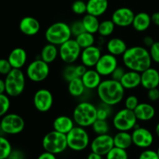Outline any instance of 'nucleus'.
<instances>
[{
	"instance_id": "7ed1b4c3",
	"label": "nucleus",
	"mask_w": 159,
	"mask_h": 159,
	"mask_svg": "<svg viewBox=\"0 0 159 159\" xmlns=\"http://www.w3.org/2000/svg\"><path fill=\"white\" fill-rule=\"evenodd\" d=\"M72 118L75 125L84 128L92 127L97 120L96 106L88 101L80 102L74 108Z\"/></svg>"
},
{
	"instance_id": "f704fd0d",
	"label": "nucleus",
	"mask_w": 159,
	"mask_h": 159,
	"mask_svg": "<svg viewBox=\"0 0 159 159\" xmlns=\"http://www.w3.org/2000/svg\"><path fill=\"white\" fill-rule=\"evenodd\" d=\"M112 107L111 106L107 105L100 102V103L96 106L97 109V119L99 120H107L112 115Z\"/></svg>"
},
{
	"instance_id": "c9c22d12",
	"label": "nucleus",
	"mask_w": 159,
	"mask_h": 159,
	"mask_svg": "<svg viewBox=\"0 0 159 159\" xmlns=\"http://www.w3.org/2000/svg\"><path fill=\"white\" fill-rule=\"evenodd\" d=\"M12 151V145L9 140L0 136V159L8 158Z\"/></svg>"
},
{
	"instance_id": "f257e3e1",
	"label": "nucleus",
	"mask_w": 159,
	"mask_h": 159,
	"mask_svg": "<svg viewBox=\"0 0 159 159\" xmlns=\"http://www.w3.org/2000/svg\"><path fill=\"white\" fill-rule=\"evenodd\" d=\"M122 62L127 70L141 73L152 67V60L148 49L143 46L128 48L122 55Z\"/></svg>"
},
{
	"instance_id": "a19ab883",
	"label": "nucleus",
	"mask_w": 159,
	"mask_h": 159,
	"mask_svg": "<svg viewBox=\"0 0 159 159\" xmlns=\"http://www.w3.org/2000/svg\"><path fill=\"white\" fill-rule=\"evenodd\" d=\"M70 28H71V34L74 37H76L79 36V34H82L85 31V28H84L83 23H82V20H76L74 21L71 25H70Z\"/></svg>"
},
{
	"instance_id": "79ce46f5",
	"label": "nucleus",
	"mask_w": 159,
	"mask_h": 159,
	"mask_svg": "<svg viewBox=\"0 0 159 159\" xmlns=\"http://www.w3.org/2000/svg\"><path fill=\"white\" fill-rule=\"evenodd\" d=\"M139 104V100H138V96L134 95H130L124 99V107L128 110H134V109L138 107Z\"/></svg>"
},
{
	"instance_id": "39448f33",
	"label": "nucleus",
	"mask_w": 159,
	"mask_h": 159,
	"mask_svg": "<svg viewBox=\"0 0 159 159\" xmlns=\"http://www.w3.org/2000/svg\"><path fill=\"white\" fill-rule=\"evenodd\" d=\"M42 147L45 152L54 155L63 153L68 148L66 134L54 130L48 132L42 139Z\"/></svg>"
},
{
	"instance_id": "6ab92c4d",
	"label": "nucleus",
	"mask_w": 159,
	"mask_h": 159,
	"mask_svg": "<svg viewBox=\"0 0 159 159\" xmlns=\"http://www.w3.org/2000/svg\"><path fill=\"white\" fill-rule=\"evenodd\" d=\"M19 29L24 35L32 37L40 32V23L35 17L25 16L20 20Z\"/></svg>"
},
{
	"instance_id": "37998d69",
	"label": "nucleus",
	"mask_w": 159,
	"mask_h": 159,
	"mask_svg": "<svg viewBox=\"0 0 159 159\" xmlns=\"http://www.w3.org/2000/svg\"><path fill=\"white\" fill-rule=\"evenodd\" d=\"M152 61L159 64V41H155L152 47L148 48Z\"/></svg>"
},
{
	"instance_id": "864d4df0",
	"label": "nucleus",
	"mask_w": 159,
	"mask_h": 159,
	"mask_svg": "<svg viewBox=\"0 0 159 159\" xmlns=\"http://www.w3.org/2000/svg\"><path fill=\"white\" fill-rule=\"evenodd\" d=\"M151 18H152V23L155 26H159V12H154L151 16Z\"/></svg>"
},
{
	"instance_id": "603ef678",
	"label": "nucleus",
	"mask_w": 159,
	"mask_h": 159,
	"mask_svg": "<svg viewBox=\"0 0 159 159\" xmlns=\"http://www.w3.org/2000/svg\"><path fill=\"white\" fill-rule=\"evenodd\" d=\"M154 43H155V40L151 36H145L143 38V43L145 46V48H150Z\"/></svg>"
},
{
	"instance_id": "aec40b11",
	"label": "nucleus",
	"mask_w": 159,
	"mask_h": 159,
	"mask_svg": "<svg viewBox=\"0 0 159 159\" xmlns=\"http://www.w3.org/2000/svg\"><path fill=\"white\" fill-rule=\"evenodd\" d=\"M7 59L12 68L22 69L27 61V53L24 48H16L11 51Z\"/></svg>"
},
{
	"instance_id": "c756f323",
	"label": "nucleus",
	"mask_w": 159,
	"mask_h": 159,
	"mask_svg": "<svg viewBox=\"0 0 159 159\" xmlns=\"http://www.w3.org/2000/svg\"><path fill=\"white\" fill-rule=\"evenodd\" d=\"M86 88L82 82V79L80 77H76L72 80L68 82V93L72 97L79 98L83 96Z\"/></svg>"
},
{
	"instance_id": "6e6d98bb",
	"label": "nucleus",
	"mask_w": 159,
	"mask_h": 159,
	"mask_svg": "<svg viewBox=\"0 0 159 159\" xmlns=\"http://www.w3.org/2000/svg\"><path fill=\"white\" fill-rule=\"evenodd\" d=\"M6 93V83L5 80L0 79V94Z\"/></svg>"
},
{
	"instance_id": "052dcab7",
	"label": "nucleus",
	"mask_w": 159,
	"mask_h": 159,
	"mask_svg": "<svg viewBox=\"0 0 159 159\" xmlns=\"http://www.w3.org/2000/svg\"><path fill=\"white\" fill-rule=\"evenodd\" d=\"M4 159H8V158H4Z\"/></svg>"
},
{
	"instance_id": "f3484780",
	"label": "nucleus",
	"mask_w": 159,
	"mask_h": 159,
	"mask_svg": "<svg viewBox=\"0 0 159 159\" xmlns=\"http://www.w3.org/2000/svg\"><path fill=\"white\" fill-rule=\"evenodd\" d=\"M102 54L100 48L96 45H93L82 50L79 59L81 63L83 64L87 68H95Z\"/></svg>"
},
{
	"instance_id": "ddd939ff",
	"label": "nucleus",
	"mask_w": 159,
	"mask_h": 159,
	"mask_svg": "<svg viewBox=\"0 0 159 159\" xmlns=\"http://www.w3.org/2000/svg\"><path fill=\"white\" fill-rule=\"evenodd\" d=\"M133 144L139 148L147 149L153 144L154 138L153 134L150 130L146 127H140L137 125L131 133Z\"/></svg>"
},
{
	"instance_id": "13d9d810",
	"label": "nucleus",
	"mask_w": 159,
	"mask_h": 159,
	"mask_svg": "<svg viewBox=\"0 0 159 159\" xmlns=\"http://www.w3.org/2000/svg\"><path fill=\"white\" fill-rule=\"evenodd\" d=\"M157 152H158V156H159V146H158V150H157Z\"/></svg>"
},
{
	"instance_id": "c85d7f7f",
	"label": "nucleus",
	"mask_w": 159,
	"mask_h": 159,
	"mask_svg": "<svg viewBox=\"0 0 159 159\" xmlns=\"http://www.w3.org/2000/svg\"><path fill=\"white\" fill-rule=\"evenodd\" d=\"M113 137L114 147L127 150L133 145L132 135L130 131H117Z\"/></svg>"
},
{
	"instance_id": "4be33fe9",
	"label": "nucleus",
	"mask_w": 159,
	"mask_h": 159,
	"mask_svg": "<svg viewBox=\"0 0 159 159\" xmlns=\"http://www.w3.org/2000/svg\"><path fill=\"white\" fill-rule=\"evenodd\" d=\"M136 117L138 121H142V122H147L150 121L155 117V109L152 104H149L148 102H139L138 107L134 110Z\"/></svg>"
},
{
	"instance_id": "de8ad7c7",
	"label": "nucleus",
	"mask_w": 159,
	"mask_h": 159,
	"mask_svg": "<svg viewBox=\"0 0 159 159\" xmlns=\"http://www.w3.org/2000/svg\"><path fill=\"white\" fill-rule=\"evenodd\" d=\"M148 98L152 102H156L159 99V89L158 88L151 89L148 90Z\"/></svg>"
},
{
	"instance_id": "ea45409f",
	"label": "nucleus",
	"mask_w": 159,
	"mask_h": 159,
	"mask_svg": "<svg viewBox=\"0 0 159 159\" xmlns=\"http://www.w3.org/2000/svg\"><path fill=\"white\" fill-rule=\"evenodd\" d=\"M71 10L76 15H85L87 13L86 2L82 0H75L71 5Z\"/></svg>"
},
{
	"instance_id": "9d476101",
	"label": "nucleus",
	"mask_w": 159,
	"mask_h": 159,
	"mask_svg": "<svg viewBox=\"0 0 159 159\" xmlns=\"http://www.w3.org/2000/svg\"><path fill=\"white\" fill-rule=\"evenodd\" d=\"M59 57L66 65L75 64L80 58L82 48L75 39L71 38L58 47Z\"/></svg>"
},
{
	"instance_id": "58836bf2",
	"label": "nucleus",
	"mask_w": 159,
	"mask_h": 159,
	"mask_svg": "<svg viewBox=\"0 0 159 159\" xmlns=\"http://www.w3.org/2000/svg\"><path fill=\"white\" fill-rule=\"evenodd\" d=\"M10 108V99L7 94H0V116L7 114Z\"/></svg>"
},
{
	"instance_id": "4468645a",
	"label": "nucleus",
	"mask_w": 159,
	"mask_h": 159,
	"mask_svg": "<svg viewBox=\"0 0 159 159\" xmlns=\"http://www.w3.org/2000/svg\"><path fill=\"white\" fill-rule=\"evenodd\" d=\"M113 147V137L110 134L96 135L90 142L91 152L99 154L102 156H106Z\"/></svg>"
},
{
	"instance_id": "dca6fc26",
	"label": "nucleus",
	"mask_w": 159,
	"mask_h": 159,
	"mask_svg": "<svg viewBox=\"0 0 159 159\" xmlns=\"http://www.w3.org/2000/svg\"><path fill=\"white\" fill-rule=\"evenodd\" d=\"M135 13L127 7H120L113 11L111 16L112 21L118 27H128L131 26Z\"/></svg>"
},
{
	"instance_id": "0eeeda50",
	"label": "nucleus",
	"mask_w": 159,
	"mask_h": 159,
	"mask_svg": "<svg viewBox=\"0 0 159 159\" xmlns=\"http://www.w3.org/2000/svg\"><path fill=\"white\" fill-rule=\"evenodd\" d=\"M68 148L74 152H82L90 145V137L86 128L75 125L66 134Z\"/></svg>"
},
{
	"instance_id": "4d7b16f0",
	"label": "nucleus",
	"mask_w": 159,
	"mask_h": 159,
	"mask_svg": "<svg viewBox=\"0 0 159 159\" xmlns=\"http://www.w3.org/2000/svg\"><path fill=\"white\" fill-rule=\"evenodd\" d=\"M155 134H156L157 137L159 138V122L156 124V126H155Z\"/></svg>"
},
{
	"instance_id": "7c9ffc66",
	"label": "nucleus",
	"mask_w": 159,
	"mask_h": 159,
	"mask_svg": "<svg viewBox=\"0 0 159 159\" xmlns=\"http://www.w3.org/2000/svg\"><path fill=\"white\" fill-rule=\"evenodd\" d=\"M82 22L83 23L84 28L86 32L90 34H95L98 33L99 23L100 21L99 20V17L95 16L91 14L85 13L82 19Z\"/></svg>"
},
{
	"instance_id": "5fc2aeb1",
	"label": "nucleus",
	"mask_w": 159,
	"mask_h": 159,
	"mask_svg": "<svg viewBox=\"0 0 159 159\" xmlns=\"http://www.w3.org/2000/svg\"><path fill=\"white\" fill-rule=\"evenodd\" d=\"M102 157L103 156L99 155V154L95 153V152H91L89 154L88 156H87V159H103Z\"/></svg>"
},
{
	"instance_id": "393cba45",
	"label": "nucleus",
	"mask_w": 159,
	"mask_h": 159,
	"mask_svg": "<svg viewBox=\"0 0 159 159\" xmlns=\"http://www.w3.org/2000/svg\"><path fill=\"white\" fill-rule=\"evenodd\" d=\"M106 48L108 53L116 57H119L122 56L128 48L126 42L123 39L119 37H113L107 42Z\"/></svg>"
},
{
	"instance_id": "a878e982",
	"label": "nucleus",
	"mask_w": 159,
	"mask_h": 159,
	"mask_svg": "<svg viewBox=\"0 0 159 159\" xmlns=\"http://www.w3.org/2000/svg\"><path fill=\"white\" fill-rule=\"evenodd\" d=\"M86 6L87 13L99 17L107 12L109 2L108 0H88Z\"/></svg>"
},
{
	"instance_id": "e433bc0d",
	"label": "nucleus",
	"mask_w": 159,
	"mask_h": 159,
	"mask_svg": "<svg viewBox=\"0 0 159 159\" xmlns=\"http://www.w3.org/2000/svg\"><path fill=\"white\" fill-rule=\"evenodd\" d=\"M127 150L113 147L106 155V159H128Z\"/></svg>"
},
{
	"instance_id": "09e8293b",
	"label": "nucleus",
	"mask_w": 159,
	"mask_h": 159,
	"mask_svg": "<svg viewBox=\"0 0 159 159\" xmlns=\"http://www.w3.org/2000/svg\"><path fill=\"white\" fill-rule=\"evenodd\" d=\"M24 154L20 150H12L8 159H24Z\"/></svg>"
},
{
	"instance_id": "6e6552de",
	"label": "nucleus",
	"mask_w": 159,
	"mask_h": 159,
	"mask_svg": "<svg viewBox=\"0 0 159 159\" xmlns=\"http://www.w3.org/2000/svg\"><path fill=\"white\" fill-rule=\"evenodd\" d=\"M138 119L134 110L123 108L118 110L113 116L112 124L117 131H130L138 125Z\"/></svg>"
},
{
	"instance_id": "3c124183",
	"label": "nucleus",
	"mask_w": 159,
	"mask_h": 159,
	"mask_svg": "<svg viewBox=\"0 0 159 159\" xmlns=\"http://www.w3.org/2000/svg\"><path fill=\"white\" fill-rule=\"evenodd\" d=\"M37 159H57L56 155L52 153H50L48 152H43V153L40 154Z\"/></svg>"
},
{
	"instance_id": "72a5a7b5",
	"label": "nucleus",
	"mask_w": 159,
	"mask_h": 159,
	"mask_svg": "<svg viewBox=\"0 0 159 159\" xmlns=\"http://www.w3.org/2000/svg\"><path fill=\"white\" fill-rule=\"evenodd\" d=\"M91 127L96 135L106 134L110 132V125L106 120L97 119L93 123Z\"/></svg>"
},
{
	"instance_id": "bf43d9fd",
	"label": "nucleus",
	"mask_w": 159,
	"mask_h": 159,
	"mask_svg": "<svg viewBox=\"0 0 159 159\" xmlns=\"http://www.w3.org/2000/svg\"><path fill=\"white\" fill-rule=\"evenodd\" d=\"M0 131H2V128H1V123H0Z\"/></svg>"
},
{
	"instance_id": "2eb2a0df",
	"label": "nucleus",
	"mask_w": 159,
	"mask_h": 159,
	"mask_svg": "<svg viewBox=\"0 0 159 159\" xmlns=\"http://www.w3.org/2000/svg\"><path fill=\"white\" fill-rule=\"evenodd\" d=\"M118 65L119 61L117 57L107 52L101 55L94 68L102 77H108L111 75Z\"/></svg>"
},
{
	"instance_id": "5701e85b",
	"label": "nucleus",
	"mask_w": 159,
	"mask_h": 159,
	"mask_svg": "<svg viewBox=\"0 0 159 159\" xmlns=\"http://www.w3.org/2000/svg\"><path fill=\"white\" fill-rule=\"evenodd\" d=\"M52 126L53 130L67 134L75 126V124L72 117L66 115H60L54 120Z\"/></svg>"
},
{
	"instance_id": "473e14b6",
	"label": "nucleus",
	"mask_w": 159,
	"mask_h": 159,
	"mask_svg": "<svg viewBox=\"0 0 159 159\" xmlns=\"http://www.w3.org/2000/svg\"><path fill=\"white\" fill-rule=\"evenodd\" d=\"M116 25L112 20H105L100 22L98 30V34L102 37H108L113 34Z\"/></svg>"
},
{
	"instance_id": "423d86ee",
	"label": "nucleus",
	"mask_w": 159,
	"mask_h": 159,
	"mask_svg": "<svg viewBox=\"0 0 159 159\" xmlns=\"http://www.w3.org/2000/svg\"><path fill=\"white\" fill-rule=\"evenodd\" d=\"M6 93L10 97H17L24 92L26 75L21 69L12 68L6 75Z\"/></svg>"
},
{
	"instance_id": "cd10ccee",
	"label": "nucleus",
	"mask_w": 159,
	"mask_h": 159,
	"mask_svg": "<svg viewBox=\"0 0 159 159\" xmlns=\"http://www.w3.org/2000/svg\"><path fill=\"white\" fill-rule=\"evenodd\" d=\"M59 57L58 46L48 43L42 48L40 54V58L48 64H51Z\"/></svg>"
},
{
	"instance_id": "8fccbe9b",
	"label": "nucleus",
	"mask_w": 159,
	"mask_h": 159,
	"mask_svg": "<svg viewBox=\"0 0 159 159\" xmlns=\"http://www.w3.org/2000/svg\"><path fill=\"white\" fill-rule=\"evenodd\" d=\"M87 69H88V68L86 66H85L83 64L81 63L79 65H75V71L78 77H82L85 74V71H87Z\"/></svg>"
},
{
	"instance_id": "1a4fd4ad",
	"label": "nucleus",
	"mask_w": 159,
	"mask_h": 159,
	"mask_svg": "<svg viewBox=\"0 0 159 159\" xmlns=\"http://www.w3.org/2000/svg\"><path fill=\"white\" fill-rule=\"evenodd\" d=\"M51 71L49 64L38 58L32 61L27 65L26 69V76L31 82L39 83L46 80Z\"/></svg>"
},
{
	"instance_id": "4c0bfd02",
	"label": "nucleus",
	"mask_w": 159,
	"mask_h": 159,
	"mask_svg": "<svg viewBox=\"0 0 159 159\" xmlns=\"http://www.w3.org/2000/svg\"><path fill=\"white\" fill-rule=\"evenodd\" d=\"M62 77H63L64 80L66 81L67 82L78 77L75 71V64L66 65V66L64 68L63 71H62Z\"/></svg>"
},
{
	"instance_id": "2f4dec72",
	"label": "nucleus",
	"mask_w": 159,
	"mask_h": 159,
	"mask_svg": "<svg viewBox=\"0 0 159 159\" xmlns=\"http://www.w3.org/2000/svg\"><path fill=\"white\" fill-rule=\"evenodd\" d=\"M75 39L82 49L95 45V43H96V37H95L94 34H90L86 31L79 34V36L75 37Z\"/></svg>"
},
{
	"instance_id": "f8f14e48",
	"label": "nucleus",
	"mask_w": 159,
	"mask_h": 159,
	"mask_svg": "<svg viewBox=\"0 0 159 159\" xmlns=\"http://www.w3.org/2000/svg\"><path fill=\"white\" fill-rule=\"evenodd\" d=\"M33 103L38 112L48 113L54 104V96L48 89H40L34 93Z\"/></svg>"
},
{
	"instance_id": "b1692460",
	"label": "nucleus",
	"mask_w": 159,
	"mask_h": 159,
	"mask_svg": "<svg viewBox=\"0 0 159 159\" xmlns=\"http://www.w3.org/2000/svg\"><path fill=\"white\" fill-rule=\"evenodd\" d=\"M120 82L125 90L137 89L141 85V73L132 70H127Z\"/></svg>"
},
{
	"instance_id": "49530a36",
	"label": "nucleus",
	"mask_w": 159,
	"mask_h": 159,
	"mask_svg": "<svg viewBox=\"0 0 159 159\" xmlns=\"http://www.w3.org/2000/svg\"><path fill=\"white\" fill-rule=\"evenodd\" d=\"M12 69V68L8 59H0V74L3 75H6L10 72Z\"/></svg>"
},
{
	"instance_id": "f03ea898",
	"label": "nucleus",
	"mask_w": 159,
	"mask_h": 159,
	"mask_svg": "<svg viewBox=\"0 0 159 159\" xmlns=\"http://www.w3.org/2000/svg\"><path fill=\"white\" fill-rule=\"evenodd\" d=\"M96 93L100 102L114 107L124 100L125 89L118 81L107 79L102 81Z\"/></svg>"
},
{
	"instance_id": "bb28decb",
	"label": "nucleus",
	"mask_w": 159,
	"mask_h": 159,
	"mask_svg": "<svg viewBox=\"0 0 159 159\" xmlns=\"http://www.w3.org/2000/svg\"><path fill=\"white\" fill-rule=\"evenodd\" d=\"M152 23L151 16L145 12H141L135 14L131 26L134 30L141 33L148 30Z\"/></svg>"
},
{
	"instance_id": "a211bd4d",
	"label": "nucleus",
	"mask_w": 159,
	"mask_h": 159,
	"mask_svg": "<svg viewBox=\"0 0 159 159\" xmlns=\"http://www.w3.org/2000/svg\"><path fill=\"white\" fill-rule=\"evenodd\" d=\"M141 85L145 89L158 88L159 86V71L150 67L141 73Z\"/></svg>"
},
{
	"instance_id": "9b49d317",
	"label": "nucleus",
	"mask_w": 159,
	"mask_h": 159,
	"mask_svg": "<svg viewBox=\"0 0 159 159\" xmlns=\"http://www.w3.org/2000/svg\"><path fill=\"white\" fill-rule=\"evenodd\" d=\"M2 131L10 135L19 134L25 128L24 119L16 113H8L0 121Z\"/></svg>"
},
{
	"instance_id": "a18cd8bd",
	"label": "nucleus",
	"mask_w": 159,
	"mask_h": 159,
	"mask_svg": "<svg viewBox=\"0 0 159 159\" xmlns=\"http://www.w3.org/2000/svg\"><path fill=\"white\" fill-rule=\"evenodd\" d=\"M138 159H159L157 151L145 149L138 156Z\"/></svg>"
},
{
	"instance_id": "412c9836",
	"label": "nucleus",
	"mask_w": 159,
	"mask_h": 159,
	"mask_svg": "<svg viewBox=\"0 0 159 159\" xmlns=\"http://www.w3.org/2000/svg\"><path fill=\"white\" fill-rule=\"evenodd\" d=\"M81 79L86 89L89 90L97 89L102 81V76L95 68H88Z\"/></svg>"
},
{
	"instance_id": "c03bdc74",
	"label": "nucleus",
	"mask_w": 159,
	"mask_h": 159,
	"mask_svg": "<svg viewBox=\"0 0 159 159\" xmlns=\"http://www.w3.org/2000/svg\"><path fill=\"white\" fill-rule=\"evenodd\" d=\"M126 69H127V68L124 66L118 65V66L115 68L114 71H113L111 75H110V79L120 82V81L121 80V79L123 78V76H124V75L125 74L126 71H127Z\"/></svg>"
},
{
	"instance_id": "20e7f679",
	"label": "nucleus",
	"mask_w": 159,
	"mask_h": 159,
	"mask_svg": "<svg viewBox=\"0 0 159 159\" xmlns=\"http://www.w3.org/2000/svg\"><path fill=\"white\" fill-rule=\"evenodd\" d=\"M72 37L70 25L65 22H56L50 25L44 33L45 40L48 43L56 46H60L62 43L70 40Z\"/></svg>"
}]
</instances>
